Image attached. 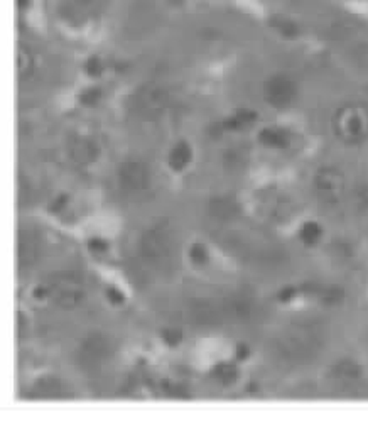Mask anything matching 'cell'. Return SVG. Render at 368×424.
<instances>
[{
    "instance_id": "52a82bcc",
    "label": "cell",
    "mask_w": 368,
    "mask_h": 424,
    "mask_svg": "<svg viewBox=\"0 0 368 424\" xmlns=\"http://www.w3.org/2000/svg\"><path fill=\"white\" fill-rule=\"evenodd\" d=\"M167 105V91L160 85L149 83L132 95V110L144 118H154L164 112Z\"/></svg>"
},
{
    "instance_id": "e0dca14e",
    "label": "cell",
    "mask_w": 368,
    "mask_h": 424,
    "mask_svg": "<svg viewBox=\"0 0 368 424\" xmlns=\"http://www.w3.org/2000/svg\"><path fill=\"white\" fill-rule=\"evenodd\" d=\"M299 237H301V240L304 242V246H316L321 240V237H323V228H321V225L316 223V221H306L301 227Z\"/></svg>"
},
{
    "instance_id": "ac0fdd59",
    "label": "cell",
    "mask_w": 368,
    "mask_h": 424,
    "mask_svg": "<svg viewBox=\"0 0 368 424\" xmlns=\"http://www.w3.org/2000/svg\"><path fill=\"white\" fill-rule=\"evenodd\" d=\"M260 142L269 147H284L287 144V133L279 129H264L260 132Z\"/></svg>"
},
{
    "instance_id": "8fae6325",
    "label": "cell",
    "mask_w": 368,
    "mask_h": 424,
    "mask_svg": "<svg viewBox=\"0 0 368 424\" xmlns=\"http://www.w3.org/2000/svg\"><path fill=\"white\" fill-rule=\"evenodd\" d=\"M333 379L338 382V384L351 385L362 379V369H360V365L355 360L344 358V360H340L338 364L333 367Z\"/></svg>"
},
{
    "instance_id": "cb8c5ba5",
    "label": "cell",
    "mask_w": 368,
    "mask_h": 424,
    "mask_svg": "<svg viewBox=\"0 0 368 424\" xmlns=\"http://www.w3.org/2000/svg\"><path fill=\"white\" fill-rule=\"evenodd\" d=\"M98 97H100V90H97V88H90V90H86L85 93L82 95V102L95 103L98 100Z\"/></svg>"
},
{
    "instance_id": "9c48e42d",
    "label": "cell",
    "mask_w": 368,
    "mask_h": 424,
    "mask_svg": "<svg viewBox=\"0 0 368 424\" xmlns=\"http://www.w3.org/2000/svg\"><path fill=\"white\" fill-rule=\"evenodd\" d=\"M110 355V342L103 335H90L78 349V362L83 369H98Z\"/></svg>"
},
{
    "instance_id": "5bb4252c",
    "label": "cell",
    "mask_w": 368,
    "mask_h": 424,
    "mask_svg": "<svg viewBox=\"0 0 368 424\" xmlns=\"http://www.w3.org/2000/svg\"><path fill=\"white\" fill-rule=\"evenodd\" d=\"M210 212H212L213 219L228 220L239 213V206L230 198H214L212 203H210Z\"/></svg>"
},
{
    "instance_id": "ba28073f",
    "label": "cell",
    "mask_w": 368,
    "mask_h": 424,
    "mask_svg": "<svg viewBox=\"0 0 368 424\" xmlns=\"http://www.w3.org/2000/svg\"><path fill=\"white\" fill-rule=\"evenodd\" d=\"M297 97V86L294 80L287 75H272L264 83V98L269 105L277 110L291 107Z\"/></svg>"
},
{
    "instance_id": "6da1fadb",
    "label": "cell",
    "mask_w": 368,
    "mask_h": 424,
    "mask_svg": "<svg viewBox=\"0 0 368 424\" xmlns=\"http://www.w3.org/2000/svg\"><path fill=\"white\" fill-rule=\"evenodd\" d=\"M324 343L323 328L314 322L291 324L275 342V353L289 364H301L320 351Z\"/></svg>"
},
{
    "instance_id": "7a4b0ae2",
    "label": "cell",
    "mask_w": 368,
    "mask_h": 424,
    "mask_svg": "<svg viewBox=\"0 0 368 424\" xmlns=\"http://www.w3.org/2000/svg\"><path fill=\"white\" fill-rule=\"evenodd\" d=\"M333 131L348 146L365 142L368 139V107L360 102L340 107L333 117Z\"/></svg>"
},
{
    "instance_id": "8992f818",
    "label": "cell",
    "mask_w": 368,
    "mask_h": 424,
    "mask_svg": "<svg viewBox=\"0 0 368 424\" xmlns=\"http://www.w3.org/2000/svg\"><path fill=\"white\" fill-rule=\"evenodd\" d=\"M49 296L55 299V303L63 309H73L82 304L85 299V288L78 277L71 274H59L48 286Z\"/></svg>"
},
{
    "instance_id": "484cf974",
    "label": "cell",
    "mask_w": 368,
    "mask_h": 424,
    "mask_svg": "<svg viewBox=\"0 0 368 424\" xmlns=\"http://www.w3.org/2000/svg\"><path fill=\"white\" fill-rule=\"evenodd\" d=\"M86 70L90 75H98L102 71V64L98 59H90V63L86 64Z\"/></svg>"
},
{
    "instance_id": "d6986e66",
    "label": "cell",
    "mask_w": 368,
    "mask_h": 424,
    "mask_svg": "<svg viewBox=\"0 0 368 424\" xmlns=\"http://www.w3.org/2000/svg\"><path fill=\"white\" fill-rule=\"evenodd\" d=\"M254 120H255V113L245 110V112H239L233 117H230L228 120L225 122V127L233 129V131H240V129L250 127V125L254 124Z\"/></svg>"
},
{
    "instance_id": "44dd1931",
    "label": "cell",
    "mask_w": 368,
    "mask_h": 424,
    "mask_svg": "<svg viewBox=\"0 0 368 424\" xmlns=\"http://www.w3.org/2000/svg\"><path fill=\"white\" fill-rule=\"evenodd\" d=\"M163 340L169 347H176L183 340V333L176 328H166V330H163Z\"/></svg>"
},
{
    "instance_id": "4316f807",
    "label": "cell",
    "mask_w": 368,
    "mask_h": 424,
    "mask_svg": "<svg viewBox=\"0 0 368 424\" xmlns=\"http://www.w3.org/2000/svg\"><path fill=\"white\" fill-rule=\"evenodd\" d=\"M66 201H68L66 196H59L57 200L53 201L51 208H49V210H51V212H59L61 208H64V206H66Z\"/></svg>"
},
{
    "instance_id": "7c38bea8",
    "label": "cell",
    "mask_w": 368,
    "mask_h": 424,
    "mask_svg": "<svg viewBox=\"0 0 368 424\" xmlns=\"http://www.w3.org/2000/svg\"><path fill=\"white\" fill-rule=\"evenodd\" d=\"M17 255L21 266H30L37 257V242L30 232L22 228L17 239Z\"/></svg>"
},
{
    "instance_id": "30bf717a",
    "label": "cell",
    "mask_w": 368,
    "mask_h": 424,
    "mask_svg": "<svg viewBox=\"0 0 368 424\" xmlns=\"http://www.w3.org/2000/svg\"><path fill=\"white\" fill-rule=\"evenodd\" d=\"M70 154H71L73 161H75L76 164L88 166V164H93L95 161H97L98 147L91 139L78 137V139H75L71 142Z\"/></svg>"
},
{
    "instance_id": "4fadbf2b",
    "label": "cell",
    "mask_w": 368,
    "mask_h": 424,
    "mask_svg": "<svg viewBox=\"0 0 368 424\" xmlns=\"http://www.w3.org/2000/svg\"><path fill=\"white\" fill-rule=\"evenodd\" d=\"M191 159H193V149L190 142L186 140H179L172 146L169 156H167V163L172 171H183L190 166Z\"/></svg>"
},
{
    "instance_id": "5b68a950",
    "label": "cell",
    "mask_w": 368,
    "mask_h": 424,
    "mask_svg": "<svg viewBox=\"0 0 368 424\" xmlns=\"http://www.w3.org/2000/svg\"><path fill=\"white\" fill-rule=\"evenodd\" d=\"M314 191L321 203L338 206L347 196V179L338 167L324 166L314 176Z\"/></svg>"
},
{
    "instance_id": "2e32d148",
    "label": "cell",
    "mask_w": 368,
    "mask_h": 424,
    "mask_svg": "<svg viewBox=\"0 0 368 424\" xmlns=\"http://www.w3.org/2000/svg\"><path fill=\"white\" fill-rule=\"evenodd\" d=\"M213 377L220 382V384L230 385L239 377V369H237V365L233 364V362H220V364L213 369Z\"/></svg>"
},
{
    "instance_id": "277c9868",
    "label": "cell",
    "mask_w": 368,
    "mask_h": 424,
    "mask_svg": "<svg viewBox=\"0 0 368 424\" xmlns=\"http://www.w3.org/2000/svg\"><path fill=\"white\" fill-rule=\"evenodd\" d=\"M117 185L125 196L139 198L151 186V169L142 159H125L118 166Z\"/></svg>"
},
{
    "instance_id": "d4e9b609",
    "label": "cell",
    "mask_w": 368,
    "mask_h": 424,
    "mask_svg": "<svg viewBox=\"0 0 368 424\" xmlns=\"http://www.w3.org/2000/svg\"><path fill=\"white\" fill-rule=\"evenodd\" d=\"M88 247H90L91 252H105L107 250V242L102 239H91L90 243H88Z\"/></svg>"
},
{
    "instance_id": "7402d4cb",
    "label": "cell",
    "mask_w": 368,
    "mask_h": 424,
    "mask_svg": "<svg viewBox=\"0 0 368 424\" xmlns=\"http://www.w3.org/2000/svg\"><path fill=\"white\" fill-rule=\"evenodd\" d=\"M355 206L358 210L368 208V186H360L355 191Z\"/></svg>"
},
{
    "instance_id": "ffe728a7",
    "label": "cell",
    "mask_w": 368,
    "mask_h": 424,
    "mask_svg": "<svg viewBox=\"0 0 368 424\" xmlns=\"http://www.w3.org/2000/svg\"><path fill=\"white\" fill-rule=\"evenodd\" d=\"M208 257H210V254H208V249H206L205 243L194 242L193 246H191V249H190L191 262L196 264V266H203V264L208 262Z\"/></svg>"
},
{
    "instance_id": "3957f363",
    "label": "cell",
    "mask_w": 368,
    "mask_h": 424,
    "mask_svg": "<svg viewBox=\"0 0 368 424\" xmlns=\"http://www.w3.org/2000/svg\"><path fill=\"white\" fill-rule=\"evenodd\" d=\"M140 255L145 264L154 267L159 273L169 269L174 255V239H172L171 228L159 223L145 230L140 239Z\"/></svg>"
},
{
    "instance_id": "9a60e30c",
    "label": "cell",
    "mask_w": 368,
    "mask_h": 424,
    "mask_svg": "<svg viewBox=\"0 0 368 424\" xmlns=\"http://www.w3.org/2000/svg\"><path fill=\"white\" fill-rule=\"evenodd\" d=\"M34 71V55L28 46L17 44V78L21 82L28 80Z\"/></svg>"
},
{
    "instance_id": "83f0119b",
    "label": "cell",
    "mask_w": 368,
    "mask_h": 424,
    "mask_svg": "<svg viewBox=\"0 0 368 424\" xmlns=\"http://www.w3.org/2000/svg\"><path fill=\"white\" fill-rule=\"evenodd\" d=\"M237 351H239V353H237V357L239 358H245L248 355V350H247V347H239V349H237Z\"/></svg>"
},
{
    "instance_id": "603a6c76",
    "label": "cell",
    "mask_w": 368,
    "mask_h": 424,
    "mask_svg": "<svg viewBox=\"0 0 368 424\" xmlns=\"http://www.w3.org/2000/svg\"><path fill=\"white\" fill-rule=\"evenodd\" d=\"M107 297H109L110 303H113V304H122L125 299L124 293H122L120 289L113 288V286H110V288L107 289Z\"/></svg>"
}]
</instances>
